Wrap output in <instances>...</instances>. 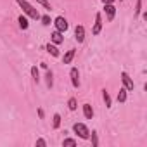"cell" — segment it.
<instances>
[{"instance_id":"cell-1","label":"cell","mask_w":147,"mask_h":147,"mask_svg":"<svg viewBox=\"0 0 147 147\" xmlns=\"http://www.w3.org/2000/svg\"><path fill=\"white\" fill-rule=\"evenodd\" d=\"M18 2V5L23 9V14H26L28 18H31V19H40V12L28 2V0H16Z\"/></svg>"},{"instance_id":"cell-2","label":"cell","mask_w":147,"mask_h":147,"mask_svg":"<svg viewBox=\"0 0 147 147\" xmlns=\"http://www.w3.org/2000/svg\"><path fill=\"white\" fill-rule=\"evenodd\" d=\"M73 131H75L80 138H85V140L90 137V130H88V126L83 125V123H75V125H73Z\"/></svg>"},{"instance_id":"cell-3","label":"cell","mask_w":147,"mask_h":147,"mask_svg":"<svg viewBox=\"0 0 147 147\" xmlns=\"http://www.w3.org/2000/svg\"><path fill=\"white\" fill-rule=\"evenodd\" d=\"M121 82H123V87H125L128 92L135 88V83H133V80L130 78V75H128L126 71H121Z\"/></svg>"},{"instance_id":"cell-4","label":"cell","mask_w":147,"mask_h":147,"mask_svg":"<svg viewBox=\"0 0 147 147\" xmlns=\"http://www.w3.org/2000/svg\"><path fill=\"white\" fill-rule=\"evenodd\" d=\"M54 26H55V30H57V31L64 33V31L67 30V26H69V24H67V21H66L62 16H57V18L54 19Z\"/></svg>"},{"instance_id":"cell-5","label":"cell","mask_w":147,"mask_h":147,"mask_svg":"<svg viewBox=\"0 0 147 147\" xmlns=\"http://www.w3.org/2000/svg\"><path fill=\"white\" fill-rule=\"evenodd\" d=\"M102 31V14L97 12L95 14V23H94V28H92V35H99Z\"/></svg>"},{"instance_id":"cell-6","label":"cell","mask_w":147,"mask_h":147,"mask_svg":"<svg viewBox=\"0 0 147 147\" xmlns=\"http://www.w3.org/2000/svg\"><path fill=\"white\" fill-rule=\"evenodd\" d=\"M69 76H71V83H73V87L78 88V87H80V73H78V67H71Z\"/></svg>"},{"instance_id":"cell-7","label":"cell","mask_w":147,"mask_h":147,"mask_svg":"<svg viewBox=\"0 0 147 147\" xmlns=\"http://www.w3.org/2000/svg\"><path fill=\"white\" fill-rule=\"evenodd\" d=\"M75 38H76L78 43H83V40H85V28L82 24H78L75 28Z\"/></svg>"},{"instance_id":"cell-8","label":"cell","mask_w":147,"mask_h":147,"mask_svg":"<svg viewBox=\"0 0 147 147\" xmlns=\"http://www.w3.org/2000/svg\"><path fill=\"white\" fill-rule=\"evenodd\" d=\"M104 11H106L107 21H113L114 19V14H116V7L113 4H104Z\"/></svg>"},{"instance_id":"cell-9","label":"cell","mask_w":147,"mask_h":147,"mask_svg":"<svg viewBox=\"0 0 147 147\" xmlns=\"http://www.w3.org/2000/svg\"><path fill=\"white\" fill-rule=\"evenodd\" d=\"M50 40H52V43H54V45H59V43H62V42H64V36H62V33H61V31H57V30H55V31L50 35Z\"/></svg>"},{"instance_id":"cell-10","label":"cell","mask_w":147,"mask_h":147,"mask_svg":"<svg viewBox=\"0 0 147 147\" xmlns=\"http://www.w3.org/2000/svg\"><path fill=\"white\" fill-rule=\"evenodd\" d=\"M75 54H76V50H75V49L67 50V52L64 54V57H62V62H64V64H71V61H73V57H75Z\"/></svg>"},{"instance_id":"cell-11","label":"cell","mask_w":147,"mask_h":147,"mask_svg":"<svg viewBox=\"0 0 147 147\" xmlns=\"http://www.w3.org/2000/svg\"><path fill=\"white\" fill-rule=\"evenodd\" d=\"M18 23H19V28H21V30H28V28H30V23H28V18H26L24 14H21V16L18 18Z\"/></svg>"},{"instance_id":"cell-12","label":"cell","mask_w":147,"mask_h":147,"mask_svg":"<svg viewBox=\"0 0 147 147\" xmlns=\"http://www.w3.org/2000/svg\"><path fill=\"white\" fill-rule=\"evenodd\" d=\"M126 94H128V90H126L125 87H121V88H119V92H118V97H116V99H118V102H121V104H123V102H126V97H128Z\"/></svg>"},{"instance_id":"cell-13","label":"cell","mask_w":147,"mask_h":147,"mask_svg":"<svg viewBox=\"0 0 147 147\" xmlns=\"http://www.w3.org/2000/svg\"><path fill=\"white\" fill-rule=\"evenodd\" d=\"M83 114H85L87 119H92L94 118V109H92L90 104H83Z\"/></svg>"},{"instance_id":"cell-14","label":"cell","mask_w":147,"mask_h":147,"mask_svg":"<svg viewBox=\"0 0 147 147\" xmlns=\"http://www.w3.org/2000/svg\"><path fill=\"white\" fill-rule=\"evenodd\" d=\"M45 49H47V52H49L50 55H54V57H59V49H57L54 43H47V47H45Z\"/></svg>"},{"instance_id":"cell-15","label":"cell","mask_w":147,"mask_h":147,"mask_svg":"<svg viewBox=\"0 0 147 147\" xmlns=\"http://www.w3.org/2000/svg\"><path fill=\"white\" fill-rule=\"evenodd\" d=\"M102 99H104V102H106V107H111L113 106V100H111V95H109V92L104 88L102 90Z\"/></svg>"},{"instance_id":"cell-16","label":"cell","mask_w":147,"mask_h":147,"mask_svg":"<svg viewBox=\"0 0 147 147\" xmlns=\"http://www.w3.org/2000/svg\"><path fill=\"white\" fill-rule=\"evenodd\" d=\"M45 78H47V87H49V88H52V87H54V75H52V71H50V69H47Z\"/></svg>"},{"instance_id":"cell-17","label":"cell","mask_w":147,"mask_h":147,"mask_svg":"<svg viewBox=\"0 0 147 147\" xmlns=\"http://www.w3.org/2000/svg\"><path fill=\"white\" fill-rule=\"evenodd\" d=\"M31 76H33V80H35L36 83L40 82V71H38L36 66H31Z\"/></svg>"},{"instance_id":"cell-18","label":"cell","mask_w":147,"mask_h":147,"mask_svg":"<svg viewBox=\"0 0 147 147\" xmlns=\"http://www.w3.org/2000/svg\"><path fill=\"white\" fill-rule=\"evenodd\" d=\"M52 126H54V130H57V128L61 126V114H59V113H55V114H54V121H52Z\"/></svg>"},{"instance_id":"cell-19","label":"cell","mask_w":147,"mask_h":147,"mask_svg":"<svg viewBox=\"0 0 147 147\" xmlns=\"http://www.w3.org/2000/svg\"><path fill=\"white\" fill-rule=\"evenodd\" d=\"M40 19H42V24H43V26H50V23H52V19H50V16H49V14L40 16Z\"/></svg>"},{"instance_id":"cell-20","label":"cell","mask_w":147,"mask_h":147,"mask_svg":"<svg viewBox=\"0 0 147 147\" xmlns=\"http://www.w3.org/2000/svg\"><path fill=\"white\" fill-rule=\"evenodd\" d=\"M88 138H92V145H94V147H97V145H99V137H97V131H92V135H90Z\"/></svg>"},{"instance_id":"cell-21","label":"cell","mask_w":147,"mask_h":147,"mask_svg":"<svg viewBox=\"0 0 147 147\" xmlns=\"http://www.w3.org/2000/svg\"><path fill=\"white\" fill-rule=\"evenodd\" d=\"M67 107H69L71 111H75V109H76V99H75V97H71V99L67 100Z\"/></svg>"},{"instance_id":"cell-22","label":"cell","mask_w":147,"mask_h":147,"mask_svg":"<svg viewBox=\"0 0 147 147\" xmlns=\"http://www.w3.org/2000/svg\"><path fill=\"white\" fill-rule=\"evenodd\" d=\"M62 145H71L73 147V145H76V140L75 138H64L62 140Z\"/></svg>"},{"instance_id":"cell-23","label":"cell","mask_w":147,"mask_h":147,"mask_svg":"<svg viewBox=\"0 0 147 147\" xmlns=\"http://www.w3.org/2000/svg\"><path fill=\"white\" fill-rule=\"evenodd\" d=\"M36 2H38L40 5H43V9H47V11H52V7H50V4L47 2V0H36Z\"/></svg>"},{"instance_id":"cell-24","label":"cell","mask_w":147,"mask_h":147,"mask_svg":"<svg viewBox=\"0 0 147 147\" xmlns=\"http://www.w3.org/2000/svg\"><path fill=\"white\" fill-rule=\"evenodd\" d=\"M142 12V0H137V7H135V16H138Z\"/></svg>"},{"instance_id":"cell-25","label":"cell","mask_w":147,"mask_h":147,"mask_svg":"<svg viewBox=\"0 0 147 147\" xmlns=\"http://www.w3.org/2000/svg\"><path fill=\"white\" fill-rule=\"evenodd\" d=\"M36 145H38V147H45V145H47L45 138H38V140H36Z\"/></svg>"},{"instance_id":"cell-26","label":"cell","mask_w":147,"mask_h":147,"mask_svg":"<svg viewBox=\"0 0 147 147\" xmlns=\"http://www.w3.org/2000/svg\"><path fill=\"white\" fill-rule=\"evenodd\" d=\"M38 116H40V118H43V116H45V113H43V109H38Z\"/></svg>"},{"instance_id":"cell-27","label":"cell","mask_w":147,"mask_h":147,"mask_svg":"<svg viewBox=\"0 0 147 147\" xmlns=\"http://www.w3.org/2000/svg\"><path fill=\"white\" fill-rule=\"evenodd\" d=\"M114 0H102V4H113Z\"/></svg>"},{"instance_id":"cell-28","label":"cell","mask_w":147,"mask_h":147,"mask_svg":"<svg viewBox=\"0 0 147 147\" xmlns=\"http://www.w3.org/2000/svg\"><path fill=\"white\" fill-rule=\"evenodd\" d=\"M119 2H121V0H119Z\"/></svg>"}]
</instances>
